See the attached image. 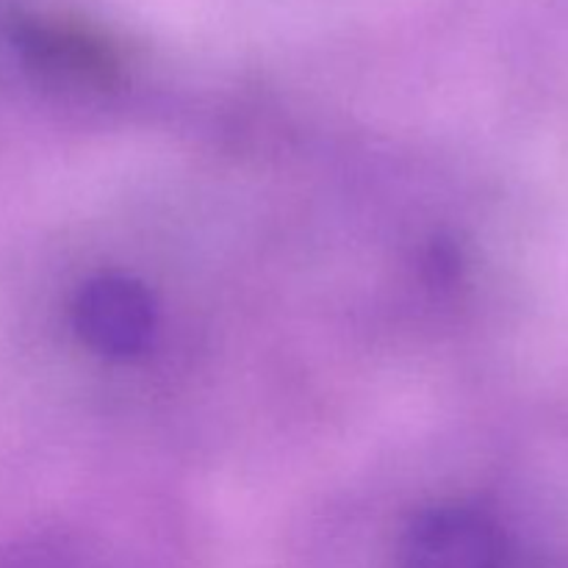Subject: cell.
<instances>
[{
	"mask_svg": "<svg viewBox=\"0 0 568 568\" xmlns=\"http://www.w3.org/2000/svg\"><path fill=\"white\" fill-rule=\"evenodd\" d=\"M22 48L44 70L72 78L105 75L111 67L109 53L94 39L59 26H26L20 31Z\"/></svg>",
	"mask_w": 568,
	"mask_h": 568,
	"instance_id": "3",
	"label": "cell"
},
{
	"mask_svg": "<svg viewBox=\"0 0 568 568\" xmlns=\"http://www.w3.org/2000/svg\"><path fill=\"white\" fill-rule=\"evenodd\" d=\"M78 336L105 358H133L155 333V305L142 283L125 275L92 277L72 305Z\"/></svg>",
	"mask_w": 568,
	"mask_h": 568,
	"instance_id": "2",
	"label": "cell"
},
{
	"mask_svg": "<svg viewBox=\"0 0 568 568\" xmlns=\"http://www.w3.org/2000/svg\"><path fill=\"white\" fill-rule=\"evenodd\" d=\"M399 568H508V541L483 510L438 505L405 530Z\"/></svg>",
	"mask_w": 568,
	"mask_h": 568,
	"instance_id": "1",
	"label": "cell"
}]
</instances>
